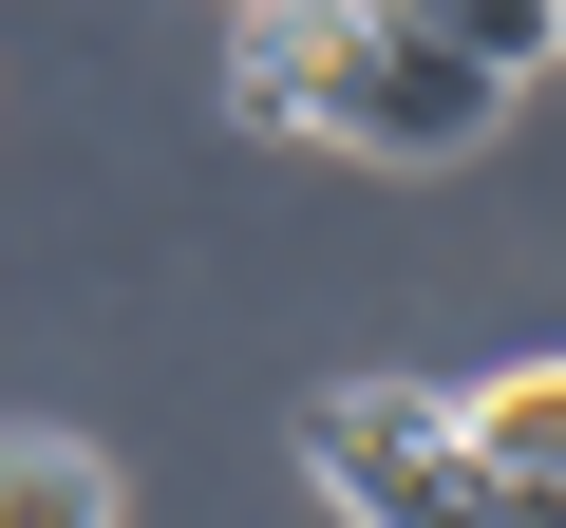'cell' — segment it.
Returning <instances> with one entry per match:
<instances>
[{
	"label": "cell",
	"instance_id": "7",
	"mask_svg": "<svg viewBox=\"0 0 566 528\" xmlns=\"http://www.w3.org/2000/svg\"><path fill=\"white\" fill-rule=\"evenodd\" d=\"M245 20H340V0H245Z\"/></svg>",
	"mask_w": 566,
	"mask_h": 528
},
{
	"label": "cell",
	"instance_id": "4",
	"mask_svg": "<svg viewBox=\"0 0 566 528\" xmlns=\"http://www.w3.org/2000/svg\"><path fill=\"white\" fill-rule=\"evenodd\" d=\"M397 20H416V39H453L491 95H510L528 57H566V0H397Z\"/></svg>",
	"mask_w": 566,
	"mask_h": 528
},
{
	"label": "cell",
	"instance_id": "1",
	"mask_svg": "<svg viewBox=\"0 0 566 528\" xmlns=\"http://www.w3.org/2000/svg\"><path fill=\"white\" fill-rule=\"evenodd\" d=\"M283 57H303V133H340V151H397V170H453L510 95L453 57V39H416L397 0H340V20H283Z\"/></svg>",
	"mask_w": 566,
	"mask_h": 528
},
{
	"label": "cell",
	"instance_id": "6",
	"mask_svg": "<svg viewBox=\"0 0 566 528\" xmlns=\"http://www.w3.org/2000/svg\"><path fill=\"white\" fill-rule=\"evenodd\" d=\"M227 114H245V133H303V57H283V20L227 57Z\"/></svg>",
	"mask_w": 566,
	"mask_h": 528
},
{
	"label": "cell",
	"instance_id": "2",
	"mask_svg": "<svg viewBox=\"0 0 566 528\" xmlns=\"http://www.w3.org/2000/svg\"><path fill=\"white\" fill-rule=\"evenodd\" d=\"M303 472H322L359 528H510L491 472L453 453V397H416V378H340V397H303Z\"/></svg>",
	"mask_w": 566,
	"mask_h": 528
},
{
	"label": "cell",
	"instance_id": "3",
	"mask_svg": "<svg viewBox=\"0 0 566 528\" xmlns=\"http://www.w3.org/2000/svg\"><path fill=\"white\" fill-rule=\"evenodd\" d=\"M453 453L491 472V509H510V528H566V359L472 378V397H453Z\"/></svg>",
	"mask_w": 566,
	"mask_h": 528
},
{
	"label": "cell",
	"instance_id": "5",
	"mask_svg": "<svg viewBox=\"0 0 566 528\" xmlns=\"http://www.w3.org/2000/svg\"><path fill=\"white\" fill-rule=\"evenodd\" d=\"M0 528H114V472L76 434H0Z\"/></svg>",
	"mask_w": 566,
	"mask_h": 528
}]
</instances>
